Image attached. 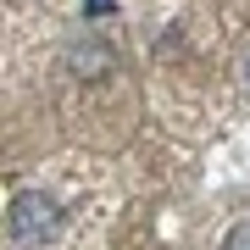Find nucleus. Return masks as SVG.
<instances>
[{
  "instance_id": "nucleus-3",
  "label": "nucleus",
  "mask_w": 250,
  "mask_h": 250,
  "mask_svg": "<svg viewBox=\"0 0 250 250\" xmlns=\"http://www.w3.org/2000/svg\"><path fill=\"white\" fill-rule=\"evenodd\" d=\"M245 78H250V62H245Z\"/></svg>"
},
{
  "instance_id": "nucleus-1",
  "label": "nucleus",
  "mask_w": 250,
  "mask_h": 250,
  "mask_svg": "<svg viewBox=\"0 0 250 250\" xmlns=\"http://www.w3.org/2000/svg\"><path fill=\"white\" fill-rule=\"evenodd\" d=\"M56 228H62V211H56L50 195L22 189V195L11 200V239H17V245H50Z\"/></svg>"
},
{
  "instance_id": "nucleus-2",
  "label": "nucleus",
  "mask_w": 250,
  "mask_h": 250,
  "mask_svg": "<svg viewBox=\"0 0 250 250\" xmlns=\"http://www.w3.org/2000/svg\"><path fill=\"white\" fill-rule=\"evenodd\" d=\"M223 250H250V223H233L228 239H223Z\"/></svg>"
}]
</instances>
